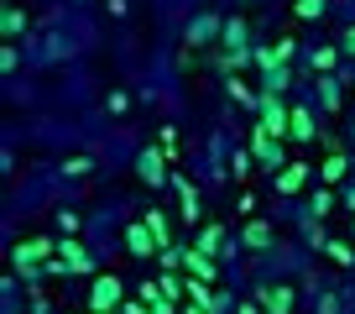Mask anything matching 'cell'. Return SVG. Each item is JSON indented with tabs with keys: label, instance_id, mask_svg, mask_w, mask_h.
Returning a JSON list of instances; mask_svg holds the SVG:
<instances>
[{
	"label": "cell",
	"instance_id": "33",
	"mask_svg": "<svg viewBox=\"0 0 355 314\" xmlns=\"http://www.w3.org/2000/svg\"><path fill=\"white\" fill-rule=\"evenodd\" d=\"M340 53H350V58H355V26L345 32V47H340Z\"/></svg>",
	"mask_w": 355,
	"mask_h": 314
},
{
	"label": "cell",
	"instance_id": "10",
	"mask_svg": "<svg viewBox=\"0 0 355 314\" xmlns=\"http://www.w3.org/2000/svg\"><path fill=\"white\" fill-rule=\"evenodd\" d=\"M125 251H131V257H152L157 251V236H152V225H131V231H125Z\"/></svg>",
	"mask_w": 355,
	"mask_h": 314
},
{
	"label": "cell",
	"instance_id": "19",
	"mask_svg": "<svg viewBox=\"0 0 355 314\" xmlns=\"http://www.w3.org/2000/svg\"><path fill=\"white\" fill-rule=\"evenodd\" d=\"M214 32H220V22H214V16H199V22L189 26V47H193V42H209Z\"/></svg>",
	"mask_w": 355,
	"mask_h": 314
},
{
	"label": "cell",
	"instance_id": "7",
	"mask_svg": "<svg viewBox=\"0 0 355 314\" xmlns=\"http://www.w3.org/2000/svg\"><path fill=\"white\" fill-rule=\"evenodd\" d=\"M58 262H63L68 272H94V257H89V251L78 247L73 236H63V241H58Z\"/></svg>",
	"mask_w": 355,
	"mask_h": 314
},
{
	"label": "cell",
	"instance_id": "15",
	"mask_svg": "<svg viewBox=\"0 0 355 314\" xmlns=\"http://www.w3.org/2000/svg\"><path fill=\"white\" fill-rule=\"evenodd\" d=\"M245 247H251V251H266V247H272V225H266V220H251V225H245Z\"/></svg>",
	"mask_w": 355,
	"mask_h": 314
},
{
	"label": "cell",
	"instance_id": "3",
	"mask_svg": "<svg viewBox=\"0 0 355 314\" xmlns=\"http://www.w3.org/2000/svg\"><path fill=\"white\" fill-rule=\"evenodd\" d=\"M11 257H16V272H21V278H37V267H42L47 257H58V241H42V236H32V241H21Z\"/></svg>",
	"mask_w": 355,
	"mask_h": 314
},
{
	"label": "cell",
	"instance_id": "22",
	"mask_svg": "<svg viewBox=\"0 0 355 314\" xmlns=\"http://www.w3.org/2000/svg\"><path fill=\"white\" fill-rule=\"evenodd\" d=\"M225 90H230V100L251 105V110H256V105H261V94H251V90H245V84H241V78H230V84H225Z\"/></svg>",
	"mask_w": 355,
	"mask_h": 314
},
{
	"label": "cell",
	"instance_id": "20",
	"mask_svg": "<svg viewBox=\"0 0 355 314\" xmlns=\"http://www.w3.org/2000/svg\"><path fill=\"white\" fill-rule=\"evenodd\" d=\"M319 179H324V183H340V179H345V152H329V157H324Z\"/></svg>",
	"mask_w": 355,
	"mask_h": 314
},
{
	"label": "cell",
	"instance_id": "36",
	"mask_svg": "<svg viewBox=\"0 0 355 314\" xmlns=\"http://www.w3.org/2000/svg\"><path fill=\"white\" fill-rule=\"evenodd\" d=\"M183 314H209V309H199V304H189V309H183Z\"/></svg>",
	"mask_w": 355,
	"mask_h": 314
},
{
	"label": "cell",
	"instance_id": "4",
	"mask_svg": "<svg viewBox=\"0 0 355 314\" xmlns=\"http://www.w3.org/2000/svg\"><path fill=\"white\" fill-rule=\"evenodd\" d=\"M256 121H261L266 131L288 136V126H293V110L282 105V94H277V90H266V94H261V105H256Z\"/></svg>",
	"mask_w": 355,
	"mask_h": 314
},
{
	"label": "cell",
	"instance_id": "1",
	"mask_svg": "<svg viewBox=\"0 0 355 314\" xmlns=\"http://www.w3.org/2000/svg\"><path fill=\"white\" fill-rule=\"evenodd\" d=\"M125 304V288L115 272H94V283H89V309L94 314H115Z\"/></svg>",
	"mask_w": 355,
	"mask_h": 314
},
{
	"label": "cell",
	"instance_id": "13",
	"mask_svg": "<svg viewBox=\"0 0 355 314\" xmlns=\"http://www.w3.org/2000/svg\"><path fill=\"white\" fill-rule=\"evenodd\" d=\"M293 142H313L319 136V121H313V110H303V105H293V126H288Z\"/></svg>",
	"mask_w": 355,
	"mask_h": 314
},
{
	"label": "cell",
	"instance_id": "27",
	"mask_svg": "<svg viewBox=\"0 0 355 314\" xmlns=\"http://www.w3.org/2000/svg\"><path fill=\"white\" fill-rule=\"evenodd\" d=\"M58 225H63V236H78V215L73 210H58Z\"/></svg>",
	"mask_w": 355,
	"mask_h": 314
},
{
	"label": "cell",
	"instance_id": "31",
	"mask_svg": "<svg viewBox=\"0 0 355 314\" xmlns=\"http://www.w3.org/2000/svg\"><path fill=\"white\" fill-rule=\"evenodd\" d=\"M121 314H157V309H152V304H136V299H125V304H121Z\"/></svg>",
	"mask_w": 355,
	"mask_h": 314
},
{
	"label": "cell",
	"instance_id": "16",
	"mask_svg": "<svg viewBox=\"0 0 355 314\" xmlns=\"http://www.w3.org/2000/svg\"><path fill=\"white\" fill-rule=\"evenodd\" d=\"M141 220H146V225H152V236H157V251H167V247H173V236H167V215H162V210H152V215H141Z\"/></svg>",
	"mask_w": 355,
	"mask_h": 314
},
{
	"label": "cell",
	"instance_id": "9",
	"mask_svg": "<svg viewBox=\"0 0 355 314\" xmlns=\"http://www.w3.org/2000/svg\"><path fill=\"white\" fill-rule=\"evenodd\" d=\"M173 189H178V204H183V220H189V225H199V220H204V204H199V189H193L189 179H173Z\"/></svg>",
	"mask_w": 355,
	"mask_h": 314
},
{
	"label": "cell",
	"instance_id": "29",
	"mask_svg": "<svg viewBox=\"0 0 355 314\" xmlns=\"http://www.w3.org/2000/svg\"><path fill=\"white\" fill-rule=\"evenodd\" d=\"M230 168H235V179H251V173H245V168H251V152H235Z\"/></svg>",
	"mask_w": 355,
	"mask_h": 314
},
{
	"label": "cell",
	"instance_id": "2",
	"mask_svg": "<svg viewBox=\"0 0 355 314\" xmlns=\"http://www.w3.org/2000/svg\"><path fill=\"white\" fill-rule=\"evenodd\" d=\"M251 157L261 163V168H272V173L288 168V163H282V136H277V131H266L261 121L251 126Z\"/></svg>",
	"mask_w": 355,
	"mask_h": 314
},
{
	"label": "cell",
	"instance_id": "23",
	"mask_svg": "<svg viewBox=\"0 0 355 314\" xmlns=\"http://www.w3.org/2000/svg\"><path fill=\"white\" fill-rule=\"evenodd\" d=\"M324 251H329V262H334V267H350V262H355V251L345 247V241H329Z\"/></svg>",
	"mask_w": 355,
	"mask_h": 314
},
{
	"label": "cell",
	"instance_id": "6",
	"mask_svg": "<svg viewBox=\"0 0 355 314\" xmlns=\"http://www.w3.org/2000/svg\"><path fill=\"white\" fill-rule=\"evenodd\" d=\"M136 173H141V179L152 183V189H157V183H167V152H162V147H157V152L146 147V152L136 157Z\"/></svg>",
	"mask_w": 355,
	"mask_h": 314
},
{
	"label": "cell",
	"instance_id": "35",
	"mask_svg": "<svg viewBox=\"0 0 355 314\" xmlns=\"http://www.w3.org/2000/svg\"><path fill=\"white\" fill-rule=\"evenodd\" d=\"M345 204H350V210H355V189H350V194H345ZM350 220H355V215H350Z\"/></svg>",
	"mask_w": 355,
	"mask_h": 314
},
{
	"label": "cell",
	"instance_id": "11",
	"mask_svg": "<svg viewBox=\"0 0 355 314\" xmlns=\"http://www.w3.org/2000/svg\"><path fill=\"white\" fill-rule=\"evenodd\" d=\"M256 299H261V309H266V314H293V288H282V283H277V288L266 283Z\"/></svg>",
	"mask_w": 355,
	"mask_h": 314
},
{
	"label": "cell",
	"instance_id": "5",
	"mask_svg": "<svg viewBox=\"0 0 355 314\" xmlns=\"http://www.w3.org/2000/svg\"><path fill=\"white\" fill-rule=\"evenodd\" d=\"M298 53V42L293 37H282V42H272V47H256V68H266V74H277V68H288V58Z\"/></svg>",
	"mask_w": 355,
	"mask_h": 314
},
{
	"label": "cell",
	"instance_id": "26",
	"mask_svg": "<svg viewBox=\"0 0 355 314\" xmlns=\"http://www.w3.org/2000/svg\"><path fill=\"white\" fill-rule=\"evenodd\" d=\"M63 173H68V179H84V173H89V157H68Z\"/></svg>",
	"mask_w": 355,
	"mask_h": 314
},
{
	"label": "cell",
	"instance_id": "32",
	"mask_svg": "<svg viewBox=\"0 0 355 314\" xmlns=\"http://www.w3.org/2000/svg\"><path fill=\"white\" fill-rule=\"evenodd\" d=\"M235 314H266L261 304H235Z\"/></svg>",
	"mask_w": 355,
	"mask_h": 314
},
{
	"label": "cell",
	"instance_id": "18",
	"mask_svg": "<svg viewBox=\"0 0 355 314\" xmlns=\"http://www.w3.org/2000/svg\"><path fill=\"white\" fill-rule=\"evenodd\" d=\"M193 247H199V251H209V257H214V251L225 247V231H220V225H204V231H199V241H193Z\"/></svg>",
	"mask_w": 355,
	"mask_h": 314
},
{
	"label": "cell",
	"instance_id": "30",
	"mask_svg": "<svg viewBox=\"0 0 355 314\" xmlns=\"http://www.w3.org/2000/svg\"><path fill=\"white\" fill-rule=\"evenodd\" d=\"M319 90H324V105H340V84H334V78H324Z\"/></svg>",
	"mask_w": 355,
	"mask_h": 314
},
{
	"label": "cell",
	"instance_id": "28",
	"mask_svg": "<svg viewBox=\"0 0 355 314\" xmlns=\"http://www.w3.org/2000/svg\"><path fill=\"white\" fill-rule=\"evenodd\" d=\"M329 210H334V199H329V194H313V210H309V215H319V220H324Z\"/></svg>",
	"mask_w": 355,
	"mask_h": 314
},
{
	"label": "cell",
	"instance_id": "14",
	"mask_svg": "<svg viewBox=\"0 0 355 314\" xmlns=\"http://www.w3.org/2000/svg\"><path fill=\"white\" fill-rule=\"evenodd\" d=\"M141 299L152 304L157 314H183V309H178V299H167V293H162V283H152V278L141 283Z\"/></svg>",
	"mask_w": 355,
	"mask_h": 314
},
{
	"label": "cell",
	"instance_id": "12",
	"mask_svg": "<svg viewBox=\"0 0 355 314\" xmlns=\"http://www.w3.org/2000/svg\"><path fill=\"white\" fill-rule=\"evenodd\" d=\"M309 163H288V168H277V194H298L303 183H309Z\"/></svg>",
	"mask_w": 355,
	"mask_h": 314
},
{
	"label": "cell",
	"instance_id": "24",
	"mask_svg": "<svg viewBox=\"0 0 355 314\" xmlns=\"http://www.w3.org/2000/svg\"><path fill=\"white\" fill-rule=\"evenodd\" d=\"M293 11H298L303 22H319V16L329 11V6H324V0H298V6H293Z\"/></svg>",
	"mask_w": 355,
	"mask_h": 314
},
{
	"label": "cell",
	"instance_id": "17",
	"mask_svg": "<svg viewBox=\"0 0 355 314\" xmlns=\"http://www.w3.org/2000/svg\"><path fill=\"white\" fill-rule=\"evenodd\" d=\"M0 26H6V37H21V32H26V11H21V6H6Z\"/></svg>",
	"mask_w": 355,
	"mask_h": 314
},
{
	"label": "cell",
	"instance_id": "25",
	"mask_svg": "<svg viewBox=\"0 0 355 314\" xmlns=\"http://www.w3.org/2000/svg\"><path fill=\"white\" fill-rule=\"evenodd\" d=\"M241 37H245V22H241V16H235V22H225V42L241 47Z\"/></svg>",
	"mask_w": 355,
	"mask_h": 314
},
{
	"label": "cell",
	"instance_id": "8",
	"mask_svg": "<svg viewBox=\"0 0 355 314\" xmlns=\"http://www.w3.org/2000/svg\"><path fill=\"white\" fill-rule=\"evenodd\" d=\"M183 267H189V278H204V283H214V278H220V262H214L209 251H199V247H189V251H183Z\"/></svg>",
	"mask_w": 355,
	"mask_h": 314
},
{
	"label": "cell",
	"instance_id": "34",
	"mask_svg": "<svg viewBox=\"0 0 355 314\" xmlns=\"http://www.w3.org/2000/svg\"><path fill=\"white\" fill-rule=\"evenodd\" d=\"M32 314H47V304H42V299H32Z\"/></svg>",
	"mask_w": 355,
	"mask_h": 314
},
{
	"label": "cell",
	"instance_id": "21",
	"mask_svg": "<svg viewBox=\"0 0 355 314\" xmlns=\"http://www.w3.org/2000/svg\"><path fill=\"white\" fill-rule=\"evenodd\" d=\"M334 58H340V47H313V74H329Z\"/></svg>",
	"mask_w": 355,
	"mask_h": 314
}]
</instances>
